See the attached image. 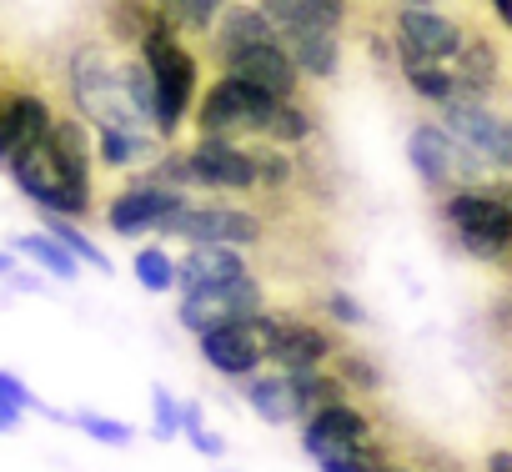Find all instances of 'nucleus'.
I'll return each mask as SVG.
<instances>
[{
	"label": "nucleus",
	"instance_id": "nucleus-1",
	"mask_svg": "<svg viewBox=\"0 0 512 472\" xmlns=\"http://www.w3.org/2000/svg\"><path fill=\"white\" fill-rule=\"evenodd\" d=\"M136 56L151 66V86H156V116H151V131H156V141H176V131L191 121L201 66H196L191 46L181 41V31H176L161 11H156L151 31L141 36Z\"/></svg>",
	"mask_w": 512,
	"mask_h": 472
},
{
	"label": "nucleus",
	"instance_id": "nucleus-2",
	"mask_svg": "<svg viewBox=\"0 0 512 472\" xmlns=\"http://www.w3.org/2000/svg\"><path fill=\"white\" fill-rule=\"evenodd\" d=\"M66 96L76 106V116L96 131H151L136 106L121 91V56H111V46L101 41H81L66 56ZM156 136V131H151Z\"/></svg>",
	"mask_w": 512,
	"mask_h": 472
},
{
	"label": "nucleus",
	"instance_id": "nucleus-3",
	"mask_svg": "<svg viewBox=\"0 0 512 472\" xmlns=\"http://www.w3.org/2000/svg\"><path fill=\"white\" fill-rule=\"evenodd\" d=\"M282 101H272L267 91H256L226 71L211 76V86L201 91V101L191 106V126L196 136H221V141H256L267 136L272 116Z\"/></svg>",
	"mask_w": 512,
	"mask_h": 472
},
{
	"label": "nucleus",
	"instance_id": "nucleus-4",
	"mask_svg": "<svg viewBox=\"0 0 512 472\" xmlns=\"http://www.w3.org/2000/svg\"><path fill=\"white\" fill-rule=\"evenodd\" d=\"M452 242L472 257V262H507L512 257V211L487 191V186H462L452 196L437 201Z\"/></svg>",
	"mask_w": 512,
	"mask_h": 472
},
{
	"label": "nucleus",
	"instance_id": "nucleus-5",
	"mask_svg": "<svg viewBox=\"0 0 512 472\" xmlns=\"http://www.w3.org/2000/svg\"><path fill=\"white\" fill-rule=\"evenodd\" d=\"M156 231H161V242L166 236H181V242H191V247H236V252H246L267 236V221H262V211L231 206V201H206V206L186 201L171 216H161Z\"/></svg>",
	"mask_w": 512,
	"mask_h": 472
},
{
	"label": "nucleus",
	"instance_id": "nucleus-6",
	"mask_svg": "<svg viewBox=\"0 0 512 472\" xmlns=\"http://www.w3.org/2000/svg\"><path fill=\"white\" fill-rule=\"evenodd\" d=\"M407 161L422 176V186L442 201L462 186H482V161L442 126V121H417L407 136Z\"/></svg>",
	"mask_w": 512,
	"mask_h": 472
},
{
	"label": "nucleus",
	"instance_id": "nucleus-7",
	"mask_svg": "<svg viewBox=\"0 0 512 472\" xmlns=\"http://www.w3.org/2000/svg\"><path fill=\"white\" fill-rule=\"evenodd\" d=\"M46 151H51L61 191L71 201V221H86L96 211V141H91V126L76 111L56 116V126L46 136Z\"/></svg>",
	"mask_w": 512,
	"mask_h": 472
},
{
	"label": "nucleus",
	"instance_id": "nucleus-8",
	"mask_svg": "<svg viewBox=\"0 0 512 472\" xmlns=\"http://www.w3.org/2000/svg\"><path fill=\"white\" fill-rule=\"evenodd\" d=\"M437 111H442V126H447L482 166L512 176V116H497L487 101H462V96H452V101L437 106Z\"/></svg>",
	"mask_w": 512,
	"mask_h": 472
},
{
	"label": "nucleus",
	"instance_id": "nucleus-9",
	"mask_svg": "<svg viewBox=\"0 0 512 472\" xmlns=\"http://www.w3.org/2000/svg\"><path fill=\"white\" fill-rule=\"evenodd\" d=\"M186 166H191V186L216 191V196H256V151L241 141H221V136H196L186 146Z\"/></svg>",
	"mask_w": 512,
	"mask_h": 472
},
{
	"label": "nucleus",
	"instance_id": "nucleus-10",
	"mask_svg": "<svg viewBox=\"0 0 512 472\" xmlns=\"http://www.w3.org/2000/svg\"><path fill=\"white\" fill-rule=\"evenodd\" d=\"M467 31L462 21L432 11V6H412V11H397L392 16V51L397 61H437V66H452V56L462 51Z\"/></svg>",
	"mask_w": 512,
	"mask_h": 472
},
{
	"label": "nucleus",
	"instance_id": "nucleus-11",
	"mask_svg": "<svg viewBox=\"0 0 512 472\" xmlns=\"http://www.w3.org/2000/svg\"><path fill=\"white\" fill-rule=\"evenodd\" d=\"M186 201H191L186 191H176V186H166V181L141 176V181L121 186V191L106 201V226H111L116 236H141V231H156V226H161V216H171V211H176V206H186Z\"/></svg>",
	"mask_w": 512,
	"mask_h": 472
},
{
	"label": "nucleus",
	"instance_id": "nucleus-12",
	"mask_svg": "<svg viewBox=\"0 0 512 472\" xmlns=\"http://www.w3.org/2000/svg\"><path fill=\"white\" fill-rule=\"evenodd\" d=\"M216 71L256 86V91H267L272 101H302V71L292 66V56L282 51V41L272 46H246V51H231L216 61Z\"/></svg>",
	"mask_w": 512,
	"mask_h": 472
},
{
	"label": "nucleus",
	"instance_id": "nucleus-13",
	"mask_svg": "<svg viewBox=\"0 0 512 472\" xmlns=\"http://www.w3.org/2000/svg\"><path fill=\"white\" fill-rule=\"evenodd\" d=\"M337 352H342L337 332H327L322 322L282 317V312H277V337H272V347H267V362H272L277 372H322Z\"/></svg>",
	"mask_w": 512,
	"mask_h": 472
},
{
	"label": "nucleus",
	"instance_id": "nucleus-14",
	"mask_svg": "<svg viewBox=\"0 0 512 472\" xmlns=\"http://www.w3.org/2000/svg\"><path fill=\"white\" fill-rule=\"evenodd\" d=\"M196 347H201V362L211 372L231 377V382H246V377H256L267 367V352H262V342H256L251 322H216L211 332L196 337Z\"/></svg>",
	"mask_w": 512,
	"mask_h": 472
},
{
	"label": "nucleus",
	"instance_id": "nucleus-15",
	"mask_svg": "<svg viewBox=\"0 0 512 472\" xmlns=\"http://www.w3.org/2000/svg\"><path fill=\"white\" fill-rule=\"evenodd\" d=\"M246 277H251V262H246L236 247H191V252L176 262V287H181V297H216V302H221V287L246 282Z\"/></svg>",
	"mask_w": 512,
	"mask_h": 472
},
{
	"label": "nucleus",
	"instance_id": "nucleus-16",
	"mask_svg": "<svg viewBox=\"0 0 512 472\" xmlns=\"http://www.w3.org/2000/svg\"><path fill=\"white\" fill-rule=\"evenodd\" d=\"M256 11L272 21V31H332L352 21V0H256Z\"/></svg>",
	"mask_w": 512,
	"mask_h": 472
},
{
	"label": "nucleus",
	"instance_id": "nucleus-17",
	"mask_svg": "<svg viewBox=\"0 0 512 472\" xmlns=\"http://www.w3.org/2000/svg\"><path fill=\"white\" fill-rule=\"evenodd\" d=\"M272 41H277V31L262 11H256V0H226V11L211 26V61L246 51V46H272Z\"/></svg>",
	"mask_w": 512,
	"mask_h": 472
},
{
	"label": "nucleus",
	"instance_id": "nucleus-18",
	"mask_svg": "<svg viewBox=\"0 0 512 472\" xmlns=\"http://www.w3.org/2000/svg\"><path fill=\"white\" fill-rule=\"evenodd\" d=\"M452 81L462 101H492L502 86V56L487 36H467L462 51L452 56Z\"/></svg>",
	"mask_w": 512,
	"mask_h": 472
},
{
	"label": "nucleus",
	"instance_id": "nucleus-19",
	"mask_svg": "<svg viewBox=\"0 0 512 472\" xmlns=\"http://www.w3.org/2000/svg\"><path fill=\"white\" fill-rule=\"evenodd\" d=\"M241 397H246V407L262 417V422H272V427H292V422H302V402H297V387H292V372H256V377H246L241 382Z\"/></svg>",
	"mask_w": 512,
	"mask_h": 472
},
{
	"label": "nucleus",
	"instance_id": "nucleus-20",
	"mask_svg": "<svg viewBox=\"0 0 512 472\" xmlns=\"http://www.w3.org/2000/svg\"><path fill=\"white\" fill-rule=\"evenodd\" d=\"M0 116H6L11 151L31 146V141H46L51 126H56V111H51L46 91H6V86H0Z\"/></svg>",
	"mask_w": 512,
	"mask_h": 472
},
{
	"label": "nucleus",
	"instance_id": "nucleus-21",
	"mask_svg": "<svg viewBox=\"0 0 512 472\" xmlns=\"http://www.w3.org/2000/svg\"><path fill=\"white\" fill-rule=\"evenodd\" d=\"M277 41L292 56V66L312 81H332L342 71V36L332 31H282Z\"/></svg>",
	"mask_w": 512,
	"mask_h": 472
},
{
	"label": "nucleus",
	"instance_id": "nucleus-22",
	"mask_svg": "<svg viewBox=\"0 0 512 472\" xmlns=\"http://www.w3.org/2000/svg\"><path fill=\"white\" fill-rule=\"evenodd\" d=\"M302 432L312 437H327L337 447H372V417L357 407V402H337V407H322L302 422Z\"/></svg>",
	"mask_w": 512,
	"mask_h": 472
},
{
	"label": "nucleus",
	"instance_id": "nucleus-23",
	"mask_svg": "<svg viewBox=\"0 0 512 472\" xmlns=\"http://www.w3.org/2000/svg\"><path fill=\"white\" fill-rule=\"evenodd\" d=\"M151 156H161V141L151 131H96L101 171H131V166H141Z\"/></svg>",
	"mask_w": 512,
	"mask_h": 472
},
{
	"label": "nucleus",
	"instance_id": "nucleus-24",
	"mask_svg": "<svg viewBox=\"0 0 512 472\" xmlns=\"http://www.w3.org/2000/svg\"><path fill=\"white\" fill-rule=\"evenodd\" d=\"M151 21H156L151 0H106V41L121 51H136L141 36L151 31Z\"/></svg>",
	"mask_w": 512,
	"mask_h": 472
},
{
	"label": "nucleus",
	"instance_id": "nucleus-25",
	"mask_svg": "<svg viewBox=\"0 0 512 472\" xmlns=\"http://www.w3.org/2000/svg\"><path fill=\"white\" fill-rule=\"evenodd\" d=\"M16 252H21V257H31L36 267H46L56 282H76V277H81V262L56 242L51 231H21V236H16Z\"/></svg>",
	"mask_w": 512,
	"mask_h": 472
},
{
	"label": "nucleus",
	"instance_id": "nucleus-26",
	"mask_svg": "<svg viewBox=\"0 0 512 472\" xmlns=\"http://www.w3.org/2000/svg\"><path fill=\"white\" fill-rule=\"evenodd\" d=\"M397 66H402V81L412 86V96H422L427 106H447L457 96L452 66H437V61H397Z\"/></svg>",
	"mask_w": 512,
	"mask_h": 472
},
{
	"label": "nucleus",
	"instance_id": "nucleus-27",
	"mask_svg": "<svg viewBox=\"0 0 512 472\" xmlns=\"http://www.w3.org/2000/svg\"><path fill=\"white\" fill-rule=\"evenodd\" d=\"M41 226H46V231L56 236V242H61V247H66V252L76 257V262H86V267H96L101 277H111V257H106V252H101V247L91 242V236H86V231H81L76 221H66V216H51V211H41Z\"/></svg>",
	"mask_w": 512,
	"mask_h": 472
},
{
	"label": "nucleus",
	"instance_id": "nucleus-28",
	"mask_svg": "<svg viewBox=\"0 0 512 472\" xmlns=\"http://www.w3.org/2000/svg\"><path fill=\"white\" fill-rule=\"evenodd\" d=\"M312 131H317V121H312V111H307V101H282L262 141H272V146H282V151H292V146H307V141H312Z\"/></svg>",
	"mask_w": 512,
	"mask_h": 472
},
{
	"label": "nucleus",
	"instance_id": "nucleus-29",
	"mask_svg": "<svg viewBox=\"0 0 512 472\" xmlns=\"http://www.w3.org/2000/svg\"><path fill=\"white\" fill-rule=\"evenodd\" d=\"M256 151V191H267V196H282L287 186H297V166L282 146L262 141V146H251Z\"/></svg>",
	"mask_w": 512,
	"mask_h": 472
},
{
	"label": "nucleus",
	"instance_id": "nucleus-30",
	"mask_svg": "<svg viewBox=\"0 0 512 472\" xmlns=\"http://www.w3.org/2000/svg\"><path fill=\"white\" fill-rule=\"evenodd\" d=\"M151 6H156L176 31H211L216 16L226 11V0H151Z\"/></svg>",
	"mask_w": 512,
	"mask_h": 472
},
{
	"label": "nucleus",
	"instance_id": "nucleus-31",
	"mask_svg": "<svg viewBox=\"0 0 512 472\" xmlns=\"http://www.w3.org/2000/svg\"><path fill=\"white\" fill-rule=\"evenodd\" d=\"M121 91H126V101L136 106V116L151 126V116H156V86H151V66L131 51V56H121Z\"/></svg>",
	"mask_w": 512,
	"mask_h": 472
},
{
	"label": "nucleus",
	"instance_id": "nucleus-32",
	"mask_svg": "<svg viewBox=\"0 0 512 472\" xmlns=\"http://www.w3.org/2000/svg\"><path fill=\"white\" fill-rule=\"evenodd\" d=\"M332 372L347 382V392H382V367L367 357V352H357V347H342L337 357H332Z\"/></svg>",
	"mask_w": 512,
	"mask_h": 472
},
{
	"label": "nucleus",
	"instance_id": "nucleus-33",
	"mask_svg": "<svg viewBox=\"0 0 512 472\" xmlns=\"http://www.w3.org/2000/svg\"><path fill=\"white\" fill-rule=\"evenodd\" d=\"M136 282H141L151 297L171 292V287H176V262H171V252H166V247H141V252H136Z\"/></svg>",
	"mask_w": 512,
	"mask_h": 472
},
{
	"label": "nucleus",
	"instance_id": "nucleus-34",
	"mask_svg": "<svg viewBox=\"0 0 512 472\" xmlns=\"http://www.w3.org/2000/svg\"><path fill=\"white\" fill-rule=\"evenodd\" d=\"M71 422H76L86 437L106 442V447H131V442H136V427H126V422H116V417H101V412H91V407L71 412Z\"/></svg>",
	"mask_w": 512,
	"mask_h": 472
},
{
	"label": "nucleus",
	"instance_id": "nucleus-35",
	"mask_svg": "<svg viewBox=\"0 0 512 472\" xmlns=\"http://www.w3.org/2000/svg\"><path fill=\"white\" fill-rule=\"evenodd\" d=\"M176 322H181L191 337H201V332H211L216 322H226V312H221V302H216V297H181Z\"/></svg>",
	"mask_w": 512,
	"mask_h": 472
},
{
	"label": "nucleus",
	"instance_id": "nucleus-36",
	"mask_svg": "<svg viewBox=\"0 0 512 472\" xmlns=\"http://www.w3.org/2000/svg\"><path fill=\"white\" fill-rule=\"evenodd\" d=\"M181 437H186L201 457H221V452H226V437H216V432L201 422V407H196V402H181Z\"/></svg>",
	"mask_w": 512,
	"mask_h": 472
},
{
	"label": "nucleus",
	"instance_id": "nucleus-37",
	"mask_svg": "<svg viewBox=\"0 0 512 472\" xmlns=\"http://www.w3.org/2000/svg\"><path fill=\"white\" fill-rule=\"evenodd\" d=\"M0 402H11V407H21V412H41V417H56V422H71V412H56V407H46L16 372H0Z\"/></svg>",
	"mask_w": 512,
	"mask_h": 472
},
{
	"label": "nucleus",
	"instance_id": "nucleus-38",
	"mask_svg": "<svg viewBox=\"0 0 512 472\" xmlns=\"http://www.w3.org/2000/svg\"><path fill=\"white\" fill-rule=\"evenodd\" d=\"M151 417H156V427H151V432H156L161 442L181 437V402H176L166 387H156V392H151Z\"/></svg>",
	"mask_w": 512,
	"mask_h": 472
},
{
	"label": "nucleus",
	"instance_id": "nucleus-39",
	"mask_svg": "<svg viewBox=\"0 0 512 472\" xmlns=\"http://www.w3.org/2000/svg\"><path fill=\"white\" fill-rule=\"evenodd\" d=\"M322 317H332V322H342V327H362V322H367L362 302H357L352 292H342V287L322 292Z\"/></svg>",
	"mask_w": 512,
	"mask_h": 472
},
{
	"label": "nucleus",
	"instance_id": "nucleus-40",
	"mask_svg": "<svg viewBox=\"0 0 512 472\" xmlns=\"http://www.w3.org/2000/svg\"><path fill=\"white\" fill-rule=\"evenodd\" d=\"M487 327H492V337L512 352V287H502V292L487 302Z\"/></svg>",
	"mask_w": 512,
	"mask_h": 472
},
{
	"label": "nucleus",
	"instance_id": "nucleus-41",
	"mask_svg": "<svg viewBox=\"0 0 512 472\" xmlns=\"http://www.w3.org/2000/svg\"><path fill=\"white\" fill-rule=\"evenodd\" d=\"M382 452H372V447H347V452H332V457H322L317 467L322 472H372V462H377Z\"/></svg>",
	"mask_w": 512,
	"mask_h": 472
},
{
	"label": "nucleus",
	"instance_id": "nucleus-42",
	"mask_svg": "<svg viewBox=\"0 0 512 472\" xmlns=\"http://www.w3.org/2000/svg\"><path fill=\"white\" fill-rule=\"evenodd\" d=\"M482 472H512V447H492L482 457Z\"/></svg>",
	"mask_w": 512,
	"mask_h": 472
},
{
	"label": "nucleus",
	"instance_id": "nucleus-43",
	"mask_svg": "<svg viewBox=\"0 0 512 472\" xmlns=\"http://www.w3.org/2000/svg\"><path fill=\"white\" fill-rule=\"evenodd\" d=\"M21 417H26L21 407H11V402H0V432H16V427H21Z\"/></svg>",
	"mask_w": 512,
	"mask_h": 472
},
{
	"label": "nucleus",
	"instance_id": "nucleus-44",
	"mask_svg": "<svg viewBox=\"0 0 512 472\" xmlns=\"http://www.w3.org/2000/svg\"><path fill=\"white\" fill-rule=\"evenodd\" d=\"M482 186H487V191H492V196H497V201L512 211V176H502V181H482Z\"/></svg>",
	"mask_w": 512,
	"mask_h": 472
},
{
	"label": "nucleus",
	"instance_id": "nucleus-45",
	"mask_svg": "<svg viewBox=\"0 0 512 472\" xmlns=\"http://www.w3.org/2000/svg\"><path fill=\"white\" fill-rule=\"evenodd\" d=\"M11 287H16V292H41V277H26V272H11Z\"/></svg>",
	"mask_w": 512,
	"mask_h": 472
},
{
	"label": "nucleus",
	"instance_id": "nucleus-46",
	"mask_svg": "<svg viewBox=\"0 0 512 472\" xmlns=\"http://www.w3.org/2000/svg\"><path fill=\"white\" fill-rule=\"evenodd\" d=\"M487 6L497 11V21H502V31H512V0H487Z\"/></svg>",
	"mask_w": 512,
	"mask_h": 472
},
{
	"label": "nucleus",
	"instance_id": "nucleus-47",
	"mask_svg": "<svg viewBox=\"0 0 512 472\" xmlns=\"http://www.w3.org/2000/svg\"><path fill=\"white\" fill-rule=\"evenodd\" d=\"M372 472H412V467H407V462H392V457H377Z\"/></svg>",
	"mask_w": 512,
	"mask_h": 472
},
{
	"label": "nucleus",
	"instance_id": "nucleus-48",
	"mask_svg": "<svg viewBox=\"0 0 512 472\" xmlns=\"http://www.w3.org/2000/svg\"><path fill=\"white\" fill-rule=\"evenodd\" d=\"M11 272H16V257H11V252H0V277H11Z\"/></svg>",
	"mask_w": 512,
	"mask_h": 472
},
{
	"label": "nucleus",
	"instance_id": "nucleus-49",
	"mask_svg": "<svg viewBox=\"0 0 512 472\" xmlns=\"http://www.w3.org/2000/svg\"><path fill=\"white\" fill-rule=\"evenodd\" d=\"M502 267H507V277H512V257H507V262H502Z\"/></svg>",
	"mask_w": 512,
	"mask_h": 472
},
{
	"label": "nucleus",
	"instance_id": "nucleus-50",
	"mask_svg": "<svg viewBox=\"0 0 512 472\" xmlns=\"http://www.w3.org/2000/svg\"><path fill=\"white\" fill-rule=\"evenodd\" d=\"M432 6H437V0H432Z\"/></svg>",
	"mask_w": 512,
	"mask_h": 472
}]
</instances>
